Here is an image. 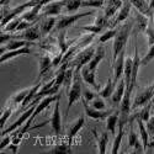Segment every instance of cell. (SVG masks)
<instances>
[{"mask_svg": "<svg viewBox=\"0 0 154 154\" xmlns=\"http://www.w3.org/2000/svg\"><path fill=\"white\" fill-rule=\"evenodd\" d=\"M152 100H153V102H154V96H153V99H152Z\"/></svg>", "mask_w": 154, "mask_h": 154, "instance_id": "11a10c76", "label": "cell"}, {"mask_svg": "<svg viewBox=\"0 0 154 154\" xmlns=\"http://www.w3.org/2000/svg\"><path fill=\"white\" fill-rule=\"evenodd\" d=\"M17 146H19V144H15V143H12V142H11L9 149H10L12 153H16V152H17Z\"/></svg>", "mask_w": 154, "mask_h": 154, "instance_id": "f907efd6", "label": "cell"}, {"mask_svg": "<svg viewBox=\"0 0 154 154\" xmlns=\"http://www.w3.org/2000/svg\"><path fill=\"white\" fill-rule=\"evenodd\" d=\"M66 31L64 30H62V32H59V35H58V38H57V45H58V47H59V52H62V53H66L67 51L69 49V47L74 43V42H76L79 40V37H76V38H74V40H72V41H66Z\"/></svg>", "mask_w": 154, "mask_h": 154, "instance_id": "cb8c5ba5", "label": "cell"}, {"mask_svg": "<svg viewBox=\"0 0 154 154\" xmlns=\"http://www.w3.org/2000/svg\"><path fill=\"white\" fill-rule=\"evenodd\" d=\"M82 76H83V80H84L88 85H91L96 91L100 90V86H99V84L96 83L95 72L91 70V69H89L88 66H84V67L82 68Z\"/></svg>", "mask_w": 154, "mask_h": 154, "instance_id": "e0dca14e", "label": "cell"}, {"mask_svg": "<svg viewBox=\"0 0 154 154\" xmlns=\"http://www.w3.org/2000/svg\"><path fill=\"white\" fill-rule=\"evenodd\" d=\"M115 88H116V85L113 84V78H112L111 74H110L109 78H107V82H106V85L100 90L99 95L101 97H104V99H109V97L112 96V94L115 91Z\"/></svg>", "mask_w": 154, "mask_h": 154, "instance_id": "f1b7e54d", "label": "cell"}, {"mask_svg": "<svg viewBox=\"0 0 154 154\" xmlns=\"http://www.w3.org/2000/svg\"><path fill=\"white\" fill-rule=\"evenodd\" d=\"M84 123H85V117L82 115V116H79L78 119H76V121L70 126L69 131H68V136H67V142L69 144H72L74 137L78 134V132L82 130V127L84 126Z\"/></svg>", "mask_w": 154, "mask_h": 154, "instance_id": "ffe728a7", "label": "cell"}, {"mask_svg": "<svg viewBox=\"0 0 154 154\" xmlns=\"http://www.w3.org/2000/svg\"><path fill=\"white\" fill-rule=\"evenodd\" d=\"M125 91H126V82H125V78L123 79L121 78V82H119V84L116 85V88H115V91L111 96L113 106H117V105L121 104L123 95H125Z\"/></svg>", "mask_w": 154, "mask_h": 154, "instance_id": "2e32d148", "label": "cell"}, {"mask_svg": "<svg viewBox=\"0 0 154 154\" xmlns=\"http://www.w3.org/2000/svg\"><path fill=\"white\" fill-rule=\"evenodd\" d=\"M82 69L75 68L74 69V76H73V84L70 86V90L68 91V107L66 112V117L68 116V113L72 109V106L75 104V101H78L83 96V83H82Z\"/></svg>", "mask_w": 154, "mask_h": 154, "instance_id": "7a4b0ae2", "label": "cell"}, {"mask_svg": "<svg viewBox=\"0 0 154 154\" xmlns=\"http://www.w3.org/2000/svg\"><path fill=\"white\" fill-rule=\"evenodd\" d=\"M102 99H104V97L96 96V97L91 101V106H93L94 109H97V110H105L106 105H105V101L102 100Z\"/></svg>", "mask_w": 154, "mask_h": 154, "instance_id": "f6af8a7d", "label": "cell"}, {"mask_svg": "<svg viewBox=\"0 0 154 154\" xmlns=\"http://www.w3.org/2000/svg\"><path fill=\"white\" fill-rule=\"evenodd\" d=\"M152 105H153V100L149 101L148 104H146L142 110L137 112V117H139L140 120H143L144 122H147L150 119V109H152Z\"/></svg>", "mask_w": 154, "mask_h": 154, "instance_id": "d6a6232c", "label": "cell"}, {"mask_svg": "<svg viewBox=\"0 0 154 154\" xmlns=\"http://www.w3.org/2000/svg\"><path fill=\"white\" fill-rule=\"evenodd\" d=\"M60 102L59 99L56 100V105L53 110V115L51 117V125H52V130L57 138H60L62 134V117H60Z\"/></svg>", "mask_w": 154, "mask_h": 154, "instance_id": "9c48e42d", "label": "cell"}, {"mask_svg": "<svg viewBox=\"0 0 154 154\" xmlns=\"http://www.w3.org/2000/svg\"><path fill=\"white\" fill-rule=\"evenodd\" d=\"M12 38H14V35H11L6 31H3L2 36H0V42H2V45H4V43H8L9 41H11Z\"/></svg>", "mask_w": 154, "mask_h": 154, "instance_id": "7dc6e473", "label": "cell"}, {"mask_svg": "<svg viewBox=\"0 0 154 154\" xmlns=\"http://www.w3.org/2000/svg\"><path fill=\"white\" fill-rule=\"evenodd\" d=\"M82 2L83 0H67L66 6H64V10L67 12H75L80 6H82Z\"/></svg>", "mask_w": 154, "mask_h": 154, "instance_id": "d590c367", "label": "cell"}, {"mask_svg": "<svg viewBox=\"0 0 154 154\" xmlns=\"http://www.w3.org/2000/svg\"><path fill=\"white\" fill-rule=\"evenodd\" d=\"M67 0H53V3L51 2L43 6V10L41 12V17L46 16H57L59 15L62 10L66 6Z\"/></svg>", "mask_w": 154, "mask_h": 154, "instance_id": "52a82bcc", "label": "cell"}, {"mask_svg": "<svg viewBox=\"0 0 154 154\" xmlns=\"http://www.w3.org/2000/svg\"><path fill=\"white\" fill-rule=\"evenodd\" d=\"M93 11H86V12H79V14H73V15H68V16H63L57 21V26L56 30L62 31V30H66L67 27L72 26L74 22H76L79 19H83L85 16L91 15Z\"/></svg>", "mask_w": 154, "mask_h": 154, "instance_id": "8992f818", "label": "cell"}, {"mask_svg": "<svg viewBox=\"0 0 154 154\" xmlns=\"http://www.w3.org/2000/svg\"><path fill=\"white\" fill-rule=\"evenodd\" d=\"M149 144H148V149H152V148H154V134L153 136H150V138H149Z\"/></svg>", "mask_w": 154, "mask_h": 154, "instance_id": "816d5d0a", "label": "cell"}, {"mask_svg": "<svg viewBox=\"0 0 154 154\" xmlns=\"http://www.w3.org/2000/svg\"><path fill=\"white\" fill-rule=\"evenodd\" d=\"M10 142H11V136H9V133L2 136V143H0V149H2V150L5 149L6 146H8Z\"/></svg>", "mask_w": 154, "mask_h": 154, "instance_id": "c3c4849f", "label": "cell"}, {"mask_svg": "<svg viewBox=\"0 0 154 154\" xmlns=\"http://www.w3.org/2000/svg\"><path fill=\"white\" fill-rule=\"evenodd\" d=\"M30 93V89H23V90L16 93L15 95H12V104H22V102L25 101V99H26V96L29 95Z\"/></svg>", "mask_w": 154, "mask_h": 154, "instance_id": "8d00e7d4", "label": "cell"}, {"mask_svg": "<svg viewBox=\"0 0 154 154\" xmlns=\"http://www.w3.org/2000/svg\"><path fill=\"white\" fill-rule=\"evenodd\" d=\"M149 5H150V9H154V0H150V2H149Z\"/></svg>", "mask_w": 154, "mask_h": 154, "instance_id": "db71d44e", "label": "cell"}, {"mask_svg": "<svg viewBox=\"0 0 154 154\" xmlns=\"http://www.w3.org/2000/svg\"><path fill=\"white\" fill-rule=\"evenodd\" d=\"M105 58V48L101 46V43L97 46V48H96V52H95V54H94V57L91 58V60L89 62L86 66L89 67V69H91V70H96V68H97V66L100 64V62Z\"/></svg>", "mask_w": 154, "mask_h": 154, "instance_id": "44dd1931", "label": "cell"}, {"mask_svg": "<svg viewBox=\"0 0 154 154\" xmlns=\"http://www.w3.org/2000/svg\"><path fill=\"white\" fill-rule=\"evenodd\" d=\"M82 101H83L85 115L89 116L90 119H93V120H106L112 113L111 110H97V109H94L93 106L89 105V102L86 100H84L83 97H82Z\"/></svg>", "mask_w": 154, "mask_h": 154, "instance_id": "ba28073f", "label": "cell"}, {"mask_svg": "<svg viewBox=\"0 0 154 154\" xmlns=\"http://www.w3.org/2000/svg\"><path fill=\"white\" fill-rule=\"evenodd\" d=\"M12 110H14V107H12V105H9V106H6V107L3 110L2 117H0V128H2V131H3V127H4L5 122H6V121H8V119L11 116Z\"/></svg>", "mask_w": 154, "mask_h": 154, "instance_id": "ab89813d", "label": "cell"}, {"mask_svg": "<svg viewBox=\"0 0 154 154\" xmlns=\"http://www.w3.org/2000/svg\"><path fill=\"white\" fill-rule=\"evenodd\" d=\"M148 2H150V0H148Z\"/></svg>", "mask_w": 154, "mask_h": 154, "instance_id": "9f6ffc18", "label": "cell"}, {"mask_svg": "<svg viewBox=\"0 0 154 154\" xmlns=\"http://www.w3.org/2000/svg\"><path fill=\"white\" fill-rule=\"evenodd\" d=\"M53 154H70L72 153V144H69L68 142L64 143L62 142L60 144L56 146V148L52 150Z\"/></svg>", "mask_w": 154, "mask_h": 154, "instance_id": "836d02e7", "label": "cell"}, {"mask_svg": "<svg viewBox=\"0 0 154 154\" xmlns=\"http://www.w3.org/2000/svg\"><path fill=\"white\" fill-rule=\"evenodd\" d=\"M136 122L138 125V130H139V136H140V140H142V144H143L144 149L147 150L148 149V144H149V138H150L149 132L147 130V127H146L143 120H140L139 117H136Z\"/></svg>", "mask_w": 154, "mask_h": 154, "instance_id": "7402d4cb", "label": "cell"}, {"mask_svg": "<svg viewBox=\"0 0 154 154\" xmlns=\"http://www.w3.org/2000/svg\"><path fill=\"white\" fill-rule=\"evenodd\" d=\"M125 136V130L122 131H119V134L115 137V140H113V146H112V153L113 154H116L119 153V148L121 146V142H122V138Z\"/></svg>", "mask_w": 154, "mask_h": 154, "instance_id": "60d3db41", "label": "cell"}, {"mask_svg": "<svg viewBox=\"0 0 154 154\" xmlns=\"http://www.w3.org/2000/svg\"><path fill=\"white\" fill-rule=\"evenodd\" d=\"M52 67H53V58H51L49 54H45V56L40 57V69H38L37 80H40L47 72L51 70Z\"/></svg>", "mask_w": 154, "mask_h": 154, "instance_id": "ac0fdd59", "label": "cell"}, {"mask_svg": "<svg viewBox=\"0 0 154 154\" xmlns=\"http://www.w3.org/2000/svg\"><path fill=\"white\" fill-rule=\"evenodd\" d=\"M22 21V16H16L15 19H12L5 27H3V31H6V32H11V31H16L17 27H19V25L20 22Z\"/></svg>", "mask_w": 154, "mask_h": 154, "instance_id": "74e56055", "label": "cell"}, {"mask_svg": "<svg viewBox=\"0 0 154 154\" xmlns=\"http://www.w3.org/2000/svg\"><path fill=\"white\" fill-rule=\"evenodd\" d=\"M122 5H123V0H106V6H105L104 14L106 15V17L111 19L115 16L116 12H119V10L122 8Z\"/></svg>", "mask_w": 154, "mask_h": 154, "instance_id": "d6986e66", "label": "cell"}, {"mask_svg": "<svg viewBox=\"0 0 154 154\" xmlns=\"http://www.w3.org/2000/svg\"><path fill=\"white\" fill-rule=\"evenodd\" d=\"M32 42L25 41V40H19V38H12L11 41H9L8 43H5V46L2 45V48H0V52L4 53L6 51H12V49H17V48H22L25 46H29Z\"/></svg>", "mask_w": 154, "mask_h": 154, "instance_id": "603a6c76", "label": "cell"}, {"mask_svg": "<svg viewBox=\"0 0 154 154\" xmlns=\"http://www.w3.org/2000/svg\"><path fill=\"white\" fill-rule=\"evenodd\" d=\"M56 26H57V20L54 16H46L40 22V29L42 35H48Z\"/></svg>", "mask_w": 154, "mask_h": 154, "instance_id": "d4e9b609", "label": "cell"}, {"mask_svg": "<svg viewBox=\"0 0 154 154\" xmlns=\"http://www.w3.org/2000/svg\"><path fill=\"white\" fill-rule=\"evenodd\" d=\"M142 66V59L139 58V54H138V47H137V43L134 42V56H133V66H132V76H131V85L130 88H126L128 90L133 91V89L136 86V83H137V75H138V70H139V67Z\"/></svg>", "mask_w": 154, "mask_h": 154, "instance_id": "5bb4252c", "label": "cell"}, {"mask_svg": "<svg viewBox=\"0 0 154 154\" xmlns=\"http://www.w3.org/2000/svg\"><path fill=\"white\" fill-rule=\"evenodd\" d=\"M125 53H126V48L122 51V52L119 54V57L116 58L112 63V69H113V84L117 85L120 79H121V75L123 74V70H125Z\"/></svg>", "mask_w": 154, "mask_h": 154, "instance_id": "30bf717a", "label": "cell"}, {"mask_svg": "<svg viewBox=\"0 0 154 154\" xmlns=\"http://www.w3.org/2000/svg\"><path fill=\"white\" fill-rule=\"evenodd\" d=\"M146 127L149 132V136H153L154 134V116H152L147 122H146Z\"/></svg>", "mask_w": 154, "mask_h": 154, "instance_id": "681fc988", "label": "cell"}, {"mask_svg": "<svg viewBox=\"0 0 154 154\" xmlns=\"http://www.w3.org/2000/svg\"><path fill=\"white\" fill-rule=\"evenodd\" d=\"M154 59V45L149 46V49L147 51L146 56L142 58V66H147V64Z\"/></svg>", "mask_w": 154, "mask_h": 154, "instance_id": "ee69618b", "label": "cell"}, {"mask_svg": "<svg viewBox=\"0 0 154 154\" xmlns=\"http://www.w3.org/2000/svg\"><path fill=\"white\" fill-rule=\"evenodd\" d=\"M153 96H154V85L147 86L142 91H139L132 102V111L139 106H144L146 104H148L149 101H152Z\"/></svg>", "mask_w": 154, "mask_h": 154, "instance_id": "5b68a950", "label": "cell"}, {"mask_svg": "<svg viewBox=\"0 0 154 154\" xmlns=\"http://www.w3.org/2000/svg\"><path fill=\"white\" fill-rule=\"evenodd\" d=\"M96 52V48L91 45H89L88 47L83 48L82 51H79L78 54H76L73 60L69 63V67H74V68H83L84 66H86V64L91 60V58L94 57Z\"/></svg>", "mask_w": 154, "mask_h": 154, "instance_id": "3957f363", "label": "cell"}, {"mask_svg": "<svg viewBox=\"0 0 154 154\" xmlns=\"http://www.w3.org/2000/svg\"><path fill=\"white\" fill-rule=\"evenodd\" d=\"M147 25H148V16L140 14L139 11H137L136 14V33L138 31L140 32H146V29H147Z\"/></svg>", "mask_w": 154, "mask_h": 154, "instance_id": "1f68e13d", "label": "cell"}, {"mask_svg": "<svg viewBox=\"0 0 154 154\" xmlns=\"http://www.w3.org/2000/svg\"><path fill=\"white\" fill-rule=\"evenodd\" d=\"M133 121H130V125H131V130H130V134H128V147H134L136 143L139 140L138 136L136 134L134 130H133V126H132Z\"/></svg>", "mask_w": 154, "mask_h": 154, "instance_id": "b9f144b4", "label": "cell"}, {"mask_svg": "<svg viewBox=\"0 0 154 154\" xmlns=\"http://www.w3.org/2000/svg\"><path fill=\"white\" fill-rule=\"evenodd\" d=\"M10 2L11 0H0V4H2V6H4V5H8Z\"/></svg>", "mask_w": 154, "mask_h": 154, "instance_id": "f5cc1de1", "label": "cell"}, {"mask_svg": "<svg viewBox=\"0 0 154 154\" xmlns=\"http://www.w3.org/2000/svg\"><path fill=\"white\" fill-rule=\"evenodd\" d=\"M31 53V49L29 46H25L22 48H17V49H12V51H6V52L2 53V57H0V62L5 63L11 58H15L22 54H30Z\"/></svg>", "mask_w": 154, "mask_h": 154, "instance_id": "9a60e30c", "label": "cell"}, {"mask_svg": "<svg viewBox=\"0 0 154 154\" xmlns=\"http://www.w3.org/2000/svg\"><path fill=\"white\" fill-rule=\"evenodd\" d=\"M57 99H59V94H56V95H48V96H45V97H42L40 101H38V104H37V106H36V109H35V112L32 113V116L30 117V120H32V121H35V119L40 115L41 112H43L51 104H52L53 101H56Z\"/></svg>", "mask_w": 154, "mask_h": 154, "instance_id": "4fadbf2b", "label": "cell"}, {"mask_svg": "<svg viewBox=\"0 0 154 154\" xmlns=\"http://www.w3.org/2000/svg\"><path fill=\"white\" fill-rule=\"evenodd\" d=\"M117 31H119L117 29H110V30L105 31L104 33L100 36V38H99V43H105V42H107L109 40H111V38H115V36H116Z\"/></svg>", "mask_w": 154, "mask_h": 154, "instance_id": "f35d334b", "label": "cell"}, {"mask_svg": "<svg viewBox=\"0 0 154 154\" xmlns=\"http://www.w3.org/2000/svg\"><path fill=\"white\" fill-rule=\"evenodd\" d=\"M130 2H131L132 6L136 8L137 11H139L140 14H143L146 16H149L150 12L154 10V9H150L148 0H130Z\"/></svg>", "mask_w": 154, "mask_h": 154, "instance_id": "484cf974", "label": "cell"}, {"mask_svg": "<svg viewBox=\"0 0 154 154\" xmlns=\"http://www.w3.org/2000/svg\"><path fill=\"white\" fill-rule=\"evenodd\" d=\"M96 97V94L90 90V89H84V91H83V99L86 100L88 102H91Z\"/></svg>", "mask_w": 154, "mask_h": 154, "instance_id": "bcb514c9", "label": "cell"}, {"mask_svg": "<svg viewBox=\"0 0 154 154\" xmlns=\"http://www.w3.org/2000/svg\"><path fill=\"white\" fill-rule=\"evenodd\" d=\"M144 33L147 35V38H148V46L154 45V10L148 16V25Z\"/></svg>", "mask_w": 154, "mask_h": 154, "instance_id": "f546056e", "label": "cell"}, {"mask_svg": "<svg viewBox=\"0 0 154 154\" xmlns=\"http://www.w3.org/2000/svg\"><path fill=\"white\" fill-rule=\"evenodd\" d=\"M132 66H133V58L132 57H126L125 60V82H126V88H130L131 85V76H132Z\"/></svg>", "mask_w": 154, "mask_h": 154, "instance_id": "4dcf8cb0", "label": "cell"}, {"mask_svg": "<svg viewBox=\"0 0 154 154\" xmlns=\"http://www.w3.org/2000/svg\"><path fill=\"white\" fill-rule=\"evenodd\" d=\"M80 30H83V31H88V32H90V33H100V32H102L105 29L104 27H101V26H97V25H95V23H93V25H88V26H83V27H80Z\"/></svg>", "mask_w": 154, "mask_h": 154, "instance_id": "7bdbcfd3", "label": "cell"}, {"mask_svg": "<svg viewBox=\"0 0 154 154\" xmlns=\"http://www.w3.org/2000/svg\"><path fill=\"white\" fill-rule=\"evenodd\" d=\"M42 36L41 29L37 26V25H33V26L29 27L27 30L22 31V33L19 35H14V38H19V40H25V41H29V42H33L36 40H40Z\"/></svg>", "mask_w": 154, "mask_h": 154, "instance_id": "8fae6325", "label": "cell"}, {"mask_svg": "<svg viewBox=\"0 0 154 154\" xmlns=\"http://www.w3.org/2000/svg\"><path fill=\"white\" fill-rule=\"evenodd\" d=\"M131 5L132 4H131L130 0H123V5L119 10L117 16L115 17V20L110 23V29H115L119 23H121V22H123V21H126L128 19V16H130V12H131Z\"/></svg>", "mask_w": 154, "mask_h": 154, "instance_id": "7c38bea8", "label": "cell"}, {"mask_svg": "<svg viewBox=\"0 0 154 154\" xmlns=\"http://www.w3.org/2000/svg\"><path fill=\"white\" fill-rule=\"evenodd\" d=\"M38 101H40V99H35L33 101H32V104L29 106V109L25 111L21 116L12 123L10 127H8L6 130H4V131H2V136H4V134H8V133H11L12 131H16L17 128H20L25 122H26L31 116H32V113L35 112V109H36V106H37V104H38Z\"/></svg>", "mask_w": 154, "mask_h": 154, "instance_id": "277c9868", "label": "cell"}, {"mask_svg": "<svg viewBox=\"0 0 154 154\" xmlns=\"http://www.w3.org/2000/svg\"><path fill=\"white\" fill-rule=\"evenodd\" d=\"M119 120H120V111H115L106 119V128L109 132H111V134L116 133V126L119 125Z\"/></svg>", "mask_w": 154, "mask_h": 154, "instance_id": "83f0119b", "label": "cell"}, {"mask_svg": "<svg viewBox=\"0 0 154 154\" xmlns=\"http://www.w3.org/2000/svg\"><path fill=\"white\" fill-rule=\"evenodd\" d=\"M106 0H83L82 2V8H95L100 9L105 5Z\"/></svg>", "mask_w": 154, "mask_h": 154, "instance_id": "e575fe53", "label": "cell"}, {"mask_svg": "<svg viewBox=\"0 0 154 154\" xmlns=\"http://www.w3.org/2000/svg\"><path fill=\"white\" fill-rule=\"evenodd\" d=\"M93 134H94V137L96 139L99 153L100 154H105L106 153V146H107V142H109V133L107 132H104L101 136H99L97 132H96V130H93Z\"/></svg>", "mask_w": 154, "mask_h": 154, "instance_id": "4316f807", "label": "cell"}, {"mask_svg": "<svg viewBox=\"0 0 154 154\" xmlns=\"http://www.w3.org/2000/svg\"><path fill=\"white\" fill-rule=\"evenodd\" d=\"M131 30H132V23L130 21H126L122 26L119 29L116 36L113 38V46H112V63L116 60V58L119 57V54L126 48L128 37L131 35Z\"/></svg>", "mask_w": 154, "mask_h": 154, "instance_id": "6da1fadb", "label": "cell"}]
</instances>
